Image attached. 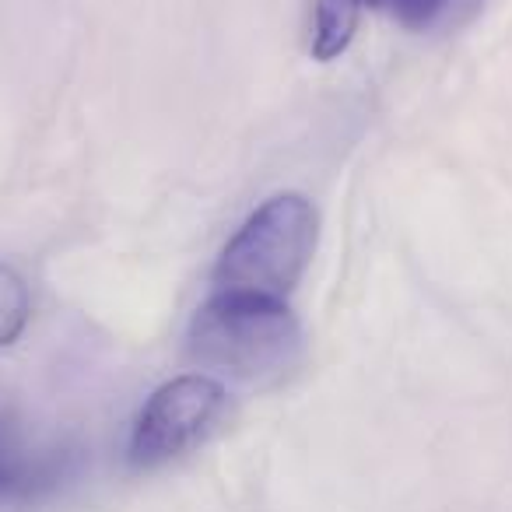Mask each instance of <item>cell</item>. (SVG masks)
Returning <instances> with one entry per match:
<instances>
[{"instance_id":"obj_1","label":"cell","mask_w":512,"mask_h":512,"mask_svg":"<svg viewBox=\"0 0 512 512\" xmlns=\"http://www.w3.org/2000/svg\"><path fill=\"white\" fill-rule=\"evenodd\" d=\"M190 355L246 386L285 379L302 358V327L278 299L214 292L190 323Z\"/></svg>"},{"instance_id":"obj_2","label":"cell","mask_w":512,"mask_h":512,"mask_svg":"<svg viewBox=\"0 0 512 512\" xmlns=\"http://www.w3.org/2000/svg\"><path fill=\"white\" fill-rule=\"evenodd\" d=\"M316 228L320 218L313 200L302 193L271 197L249 214L246 225L225 246L214 267V292L285 302L313 260Z\"/></svg>"},{"instance_id":"obj_3","label":"cell","mask_w":512,"mask_h":512,"mask_svg":"<svg viewBox=\"0 0 512 512\" xmlns=\"http://www.w3.org/2000/svg\"><path fill=\"white\" fill-rule=\"evenodd\" d=\"M225 407V386L211 376H179L151 393L130 432V463L158 467L197 446Z\"/></svg>"},{"instance_id":"obj_4","label":"cell","mask_w":512,"mask_h":512,"mask_svg":"<svg viewBox=\"0 0 512 512\" xmlns=\"http://www.w3.org/2000/svg\"><path fill=\"white\" fill-rule=\"evenodd\" d=\"M358 11L362 4L358 0H316L313 4V50L316 60H334L341 57L344 50L351 46L358 29Z\"/></svg>"},{"instance_id":"obj_5","label":"cell","mask_w":512,"mask_h":512,"mask_svg":"<svg viewBox=\"0 0 512 512\" xmlns=\"http://www.w3.org/2000/svg\"><path fill=\"white\" fill-rule=\"evenodd\" d=\"M29 327V288L22 274L0 264V348L15 344Z\"/></svg>"}]
</instances>
